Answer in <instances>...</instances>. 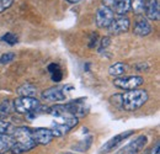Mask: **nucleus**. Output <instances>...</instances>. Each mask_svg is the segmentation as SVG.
Instances as JSON below:
<instances>
[{
  "mask_svg": "<svg viewBox=\"0 0 160 154\" xmlns=\"http://www.w3.org/2000/svg\"><path fill=\"white\" fill-rule=\"evenodd\" d=\"M132 135H134V131L131 130V131H124V132H122V133H118V135L113 136L111 139H108V141L101 147L100 152L101 153H110V152L115 151L124 139H127L128 137H131Z\"/></svg>",
  "mask_w": 160,
  "mask_h": 154,
  "instance_id": "1a4fd4ad",
  "label": "nucleus"
},
{
  "mask_svg": "<svg viewBox=\"0 0 160 154\" xmlns=\"http://www.w3.org/2000/svg\"><path fill=\"white\" fill-rule=\"evenodd\" d=\"M12 4H14V0H0V13H4L9 8H11Z\"/></svg>",
  "mask_w": 160,
  "mask_h": 154,
  "instance_id": "a878e982",
  "label": "nucleus"
},
{
  "mask_svg": "<svg viewBox=\"0 0 160 154\" xmlns=\"http://www.w3.org/2000/svg\"><path fill=\"white\" fill-rule=\"evenodd\" d=\"M1 41L5 42V43H8V44H10V46H14V44L18 43V36L14 35V33H11V32H6L1 37Z\"/></svg>",
  "mask_w": 160,
  "mask_h": 154,
  "instance_id": "4be33fe9",
  "label": "nucleus"
},
{
  "mask_svg": "<svg viewBox=\"0 0 160 154\" xmlns=\"http://www.w3.org/2000/svg\"><path fill=\"white\" fill-rule=\"evenodd\" d=\"M48 72H49V74H51V77H52V80L53 81H56V83H59L60 80L63 79V73H62V70H60V67L58 64H56V63H51L49 65H48Z\"/></svg>",
  "mask_w": 160,
  "mask_h": 154,
  "instance_id": "6ab92c4d",
  "label": "nucleus"
},
{
  "mask_svg": "<svg viewBox=\"0 0 160 154\" xmlns=\"http://www.w3.org/2000/svg\"><path fill=\"white\" fill-rule=\"evenodd\" d=\"M32 138L36 142V144L38 146H47L49 144L54 136L52 133L51 128H43V127H38V128H32Z\"/></svg>",
  "mask_w": 160,
  "mask_h": 154,
  "instance_id": "9b49d317",
  "label": "nucleus"
},
{
  "mask_svg": "<svg viewBox=\"0 0 160 154\" xmlns=\"http://www.w3.org/2000/svg\"><path fill=\"white\" fill-rule=\"evenodd\" d=\"M147 144H148V137L140 135L136 139L131 141L127 146H124L116 154H138L140 151H143L147 147Z\"/></svg>",
  "mask_w": 160,
  "mask_h": 154,
  "instance_id": "0eeeda50",
  "label": "nucleus"
},
{
  "mask_svg": "<svg viewBox=\"0 0 160 154\" xmlns=\"http://www.w3.org/2000/svg\"><path fill=\"white\" fill-rule=\"evenodd\" d=\"M6 118H8V115L0 111V120H6Z\"/></svg>",
  "mask_w": 160,
  "mask_h": 154,
  "instance_id": "c756f323",
  "label": "nucleus"
},
{
  "mask_svg": "<svg viewBox=\"0 0 160 154\" xmlns=\"http://www.w3.org/2000/svg\"><path fill=\"white\" fill-rule=\"evenodd\" d=\"M131 11L136 15H142L145 11V0H131Z\"/></svg>",
  "mask_w": 160,
  "mask_h": 154,
  "instance_id": "aec40b11",
  "label": "nucleus"
},
{
  "mask_svg": "<svg viewBox=\"0 0 160 154\" xmlns=\"http://www.w3.org/2000/svg\"><path fill=\"white\" fill-rule=\"evenodd\" d=\"M67 1H69V3H72V4H74V3H79L80 0H67Z\"/></svg>",
  "mask_w": 160,
  "mask_h": 154,
  "instance_id": "7c9ffc66",
  "label": "nucleus"
},
{
  "mask_svg": "<svg viewBox=\"0 0 160 154\" xmlns=\"http://www.w3.org/2000/svg\"><path fill=\"white\" fill-rule=\"evenodd\" d=\"M15 58H16V54H15L14 52H6V53H4V54L0 56V63H1V64H9V63H11Z\"/></svg>",
  "mask_w": 160,
  "mask_h": 154,
  "instance_id": "5701e85b",
  "label": "nucleus"
},
{
  "mask_svg": "<svg viewBox=\"0 0 160 154\" xmlns=\"http://www.w3.org/2000/svg\"><path fill=\"white\" fill-rule=\"evenodd\" d=\"M0 154H4V153H0Z\"/></svg>",
  "mask_w": 160,
  "mask_h": 154,
  "instance_id": "473e14b6",
  "label": "nucleus"
},
{
  "mask_svg": "<svg viewBox=\"0 0 160 154\" xmlns=\"http://www.w3.org/2000/svg\"><path fill=\"white\" fill-rule=\"evenodd\" d=\"M14 110L18 112V114H22V115H26L28 112H32L35 111L36 114H38L41 111L42 106L41 102L36 99V97H26V96H20L18 99L14 100Z\"/></svg>",
  "mask_w": 160,
  "mask_h": 154,
  "instance_id": "20e7f679",
  "label": "nucleus"
},
{
  "mask_svg": "<svg viewBox=\"0 0 160 154\" xmlns=\"http://www.w3.org/2000/svg\"><path fill=\"white\" fill-rule=\"evenodd\" d=\"M129 9H131V0H117L111 8L113 14H117L118 16L126 15L129 11Z\"/></svg>",
  "mask_w": 160,
  "mask_h": 154,
  "instance_id": "2eb2a0df",
  "label": "nucleus"
},
{
  "mask_svg": "<svg viewBox=\"0 0 160 154\" xmlns=\"http://www.w3.org/2000/svg\"><path fill=\"white\" fill-rule=\"evenodd\" d=\"M65 111L72 116H75L78 118H81L89 112V105L86 102V97H79L73 101L67 102L65 105Z\"/></svg>",
  "mask_w": 160,
  "mask_h": 154,
  "instance_id": "39448f33",
  "label": "nucleus"
},
{
  "mask_svg": "<svg viewBox=\"0 0 160 154\" xmlns=\"http://www.w3.org/2000/svg\"><path fill=\"white\" fill-rule=\"evenodd\" d=\"M42 99L47 100V101H56V102H59V101H64L65 100V93L64 90L59 88V86H53V88H49V89H46L42 94H41Z\"/></svg>",
  "mask_w": 160,
  "mask_h": 154,
  "instance_id": "f8f14e48",
  "label": "nucleus"
},
{
  "mask_svg": "<svg viewBox=\"0 0 160 154\" xmlns=\"http://www.w3.org/2000/svg\"><path fill=\"white\" fill-rule=\"evenodd\" d=\"M147 18L153 21L160 19V1L159 0H145V11Z\"/></svg>",
  "mask_w": 160,
  "mask_h": 154,
  "instance_id": "ddd939ff",
  "label": "nucleus"
},
{
  "mask_svg": "<svg viewBox=\"0 0 160 154\" xmlns=\"http://www.w3.org/2000/svg\"><path fill=\"white\" fill-rule=\"evenodd\" d=\"M18 94H19V96L35 97L37 95V88L30 83H26L18 88Z\"/></svg>",
  "mask_w": 160,
  "mask_h": 154,
  "instance_id": "dca6fc26",
  "label": "nucleus"
},
{
  "mask_svg": "<svg viewBox=\"0 0 160 154\" xmlns=\"http://www.w3.org/2000/svg\"><path fill=\"white\" fill-rule=\"evenodd\" d=\"M79 123V118L72 115H63L59 117H54V121L52 122V133L54 137H63L70 132L73 128H75Z\"/></svg>",
  "mask_w": 160,
  "mask_h": 154,
  "instance_id": "7ed1b4c3",
  "label": "nucleus"
},
{
  "mask_svg": "<svg viewBox=\"0 0 160 154\" xmlns=\"http://www.w3.org/2000/svg\"><path fill=\"white\" fill-rule=\"evenodd\" d=\"M111 43V39L110 37H103V38L101 39V46H100V51H102L103 48L106 49L107 47H108V44Z\"/></svg>",
  "mask_w": 160,
  "mask_h": 154,
  "instance_id": "bb28decb",
  "label": "nucleus"
},
{
  "mask_svg": "<svg viewBox=\"0 0 160 154\" xmlns=\"http://www.w3.org/2000/svg\"><path fill=\"white\" fill-rule=\"evenodd\" d=\"M149 99L148 91L144 89L127 90L121 95V109L124 111H137Z\"/></svg>",
  "mask_w": 160,
  "mask_h": 154,
  "instance_id": "f03ea898",
  "label": "nucleus"
},
{
  "mask_svg": "<svg viewBox=\"0 0 160 154\" xmlns=\"http://www.w3.org/2000/svg\"><path fill=\"white\" fill-rule=\"evenodd\" d=\"M12 131V125L6 120H0V133H10Z\"/></svg>",
  "mask_w": 160,
  "mask_h": 154,
  "instance_id": "b1692460",
  "label": "nucleus"
},
{
  "mask_svg": "<svg viewBox=\"0 0 160 154\" xmlns=\"http://www.w3.org/2000/svg\"><path fill=\"white\" fill-rule=\"evenodd\" d=\"M147 154H160V148H159V142L155 143V146H153V148H150V151Z\"/></svg>",
  "mask_w": 160,
  "mask_h": 154,
  "instance_id": "cd10ccee",
  "label": "nucleus"
},
{
  "mask_svg": "<svg viewBox=\"0 0 160 154\" xmlns=\"http://www.w3.org/2000/svg\"><path fill=\"white\" fill-rule=\"evenodd\" d=\"M127 69H128V65H127V64H124V63H122V62H117V63L112 64V65L108 68V74H110L111 77L117 78V77L123 75Z\"/></svg>",
  "mask_w": 160,
  "mask_h": 154,
  "instance_id": "f3484780",
  "label": "nucleus"
},
{
  "mask_svg": "<svg viewBox=\"0 0 160 154\" xmlns=\"http://www.w3.org/2000/svg\"><path fill=\"white\" fill-rule=\"evenodd\" d=\"M144 79L139 75H124V77H117L115 78L113 84L115 86H117L118 89L123 90H133L137 89L138 86L143 85Z\"/></svg>",
  "mask_w": 160,
  "mask_h": 154,
  "instance_id": "423d86ee",
  "label": "nucleus"
},
{
  "mask_svg": "<svg viewBox=\"0 0 160 154\" xmlns=\"http://www.w3.org/2000/svg\"><path fill=\"white\" fill-rule=\"evenodd\" d=\"M12 132V146L10 147L9 152L11 154H22L28 151H32L37 144L32 138V128L30 127H18Z\"/></svg>",
  "mask_w": 160,
  "mask_h": 154,
  "instance_id": "f257e3e1",
  "label": "nucleus"
},
{
  "mask_svg": "<svg viewBox=\"0 0 160 154\" xmlns=\"http://www.w3.org/2000/svg\"><path fill=\"white\" fill-rule=\"evenodd\" d=\"M12 109H14V106H11V102H10L9 100H4V101L0 104V111L4 112V114H6L8 116L11 114Z\"/></svg>",
  "mask_w": 160,
  "mask_h": 154,
  "instance_id": "393cba45",
  "label": "nucleus"
},
{
  "mask_svg": "<svg viewBox=\"0 0 160 154\" xmlns=\"http://www.w3.org/2000/svg\"><path fill=\"white\" fill-rule=\"evenodd\" d=\"M152 31H153V27H152L150 22L144 18H140L137 20L134 26H133V33H136L137 36H140V37L150 35Z\"/></svg>",
  "mask_w": 160,
  "mask_h": 154,
  "instance_id": "4468645a",
  "label": "nucleus"
},
{
  "mask_svg": "<svg viewBox=\"0 0 160 154\" xmlns=\"http://www.w3.org/2000/svg\"><path fill=\"white\" fill-rule=\"evenodd\" d=\"M116 1L117 0H102V5L106 6V8H108V9H111Z\"/></svg>",
  "mask_w": 160,
  "mask_h": 154,
  "instance_id": "c85d7f7f",
  "label": "nucleus"
},
{
  "mask_svg": "<svg viewBox=\"0 0 160 154\" xmlns=\"http://www.w3.org/2000/svg\"><path fill=\"white\" fill-rule=\"evenodd\" d=\"M131 27V20L126 15H121L117 18H113L111 23L108 25L107 30L111 35H121L129 30Z\"/></svg>",
  "mask_w": 160,
  "mask_h": 154,
  "instance_id": "6e6552de",
  "label": "nucleus"
},
{
  "mask_svg": "<svg viewBox=\"0 0 160 154\" xmlns=\"http://www.w3.org/2000/svg\"><path fill=\"white\" fill-rule=\"evenodd\" d=\"M12 137L8 133H0V153L8 152L12 146Z\"/></svg>",
  "mask_w": 160,
  "mask_h": 154,
  "instance_id": "a211bd4d",
  "label": "nucleus"
},
{
  "mask_svg": "<svg viewBox=\"0 0 160 154\" xmlns=\"http://www.w3.org/2000/svg\"><path fill=\"white\" fill-rule=\"evenodd\" d=\"M60 154H74V153H69V152H67V153H60Z\"/></svg>",
  "mask_w": 160,
  "mask_h": 154,
  "instance_id": "2f4dec72",
  "label": "nucleus"
},
{
  "mask_svg": "<svg viewBox=\"0 0 160 154\" xmlns=\"http://www.w3.org/2000/svg\"><path fill=\"white\" fill-rule=\"evenodd\" d=\"M113 18H115L113 11L102 5L96 10V16H95L96 26L99 28H107L108 25L111 23V21L113 20Z\"/></svg>",
  "mask_w": 160,
  "mask_h": 154,
  "instance_id": "9d476101",
  "label": "nucleus"
},
{
  "mask_svg": "<svg viewBox=\"0 0 160 154\" xmlns=\"http://www.w3.org/2000/svg\"><path fill=\"white\" fill-rule=\"evenodd\" d=\"M48 112L52 116H54V117H59V116H63V115H69L65 111V106L64 105H54V106L49 107Z\"/></svg>",
  "mask_w": 160,
  "mask_h": 154,
  "instance_id": "412c9836",
  "label": "nucleus"
}]
</instances>
